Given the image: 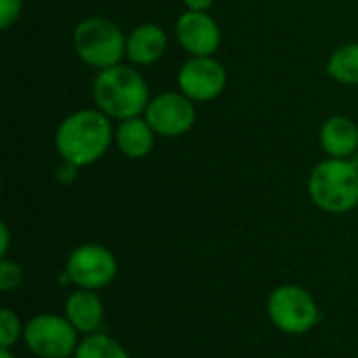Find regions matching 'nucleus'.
Listing matches in <instances>:
<instances>
[{
	"label": "nucleus",
	"instance_id": "8",
	"mask_svg": "<svg viewBox=\"0 0 358 358\" xmlns=\"http://www.w3.org/2000/svg\"><path fill=\"white\" fill-rule=\"evenodd\" d=\"M145 120L151 124L157 136H182L195 124V105L182 92H164L149 101Z\"/></svg>",
	"mask_w": 358,
	"mask_h": 358
},
{
	"label": "nucleus",
	"instance_id": "17",
	"mask_svg": "<svg viewBox=\"0 0 358 358\" xmlns=\"http://www.w3.org/2000/svg\"><path fill=\"white\" fill-rule=\"evenodd\" d=\"M23 329H25V323L19 319V315L13 308L4 306L0 310V348L13 350L17 342L23 340Z\"/></svg>",
	"mask_w": 358,
	"mask_h": 358
},
{
	"label": "nucleus",
	"instance_id": "10",
	"mask_svg": "<svg viewBox=\"0 0 358 358\" xmlns=\"http://www.w3.org/2000/svg\"><path fill=\"white\" fill-rule=\"evenodd\" d=\"M176 38L191 57H212L220 46V27L208 13L187 10L176 21Z\"/></svg>",
	"mask_w": 358,
	"mask_h": 358
},
{
	"label": "nucleus",
	"instance_id": "16",
	"mask_svg": "<svg viewBox=\"0 0 358 358\" xmlns=\"http://www.w3.org/2000/svg\"><path fill=\"white\" fill-rule=\"evenodd\" d=\"M73 358H130V352L111 336L96 331L82 336Z\"/></svg>",
	"mask_w": 358,
	"mask_h": 358
},
{
	"label": "nucleus",
	"instance_id": "14",
	"mask_svg": "<svg viewBox=\"0 0 358 358\" xmlns=\"http://www.w3.org/2000/svg\"><path fill=\"white\" fill-rule=\"evenodd\" d=\"M155 130L151 128V124L145 117H130L120 122L117 132H115V143L117 149L130 157V159H141L147 157L153 151L155 145Z\"/></svg>",
	"mask_w": 358,
	"mask_h": 358
},
{
	"label": "nucleus",
	"instance_id": "13",
	"mask_svg": "<svg viewBox=\"0 0 358 358\" xmlns=\"http://www.w3.org/2000/svg\"><path fill=\"white\" fill-rule=\"evenodd\" d=\"M168 34L155 23H143L126 38V57L134 65H151L164 57Z\"/></svg>",
	"mask_w": 358,
	"mask_h": 358
},
{
	"label": "nucleus",
	"instance_id": "11",
	"mask_svg": "<svg viewBox=\"0 0 358 358\" xmlns=\"http://www.w3.org/2000/svg\"><path fill=\"white\" fill-rule=\"evenodd\" d=\"M63 315L78 329L80 336H90L101 331L105 321V304L99 292L76 287L63 304Z\"/></svg>",
	"mask_w": 358,
	"mask_h": 358
},
{
	"label": "nucleus",
	"instance_id": "3",
	"mask_svg": "<svg viewBox=\"0 0 358 358\" xmlns=\"http://www.w3.org/2000/svg\"><path fill=\"white\" fill-rule=\"evenodd\" d=\"M308 195L327 214L352 212L358 206V166L352 159H323L310 172Z\"/></svg>",
	"mask_w": 358,
	"mask_h": 358
},
{
	"label": "nucleus",
	"instance_id": "12",
	"mask_svg": "<svg viewBox=\"0 0 358 358\" xmlns=\"http://www.w3.org/2000/svg\"><path fill=\"white\" fill-rule=\"evenodd\" d=\"M319 141L327 157L352 159L358 151V126L346 115H334L321 126Z\"/></svg>",
	"mask_w": 358,
	"mask_h": 358
},
{
	"label": "nucleus",
	"instance_id": "6",
	"mask_svg": "<svg viewBox=\"0 0 358 358\" xmlns=\"http://www.w3.org/2000/svg\"><path fill=\"white\" fill-rule=\"evenodd\" d=\"M80 340L65 315L40 313L25 323L21 342L38 358H73Z\"/></svg>",
	"mask_w": 358,
	"mask_h": 358
},
{
	"label": "nucleus",
	"instance_id": "1",
	"mask_svg": "<svg viewBox=\"0 0 358 358\" xmlns=\"http://www.w3.org/2000/svg\"><path fill=\"white\" fill-rule=\"evenodd\" d=\"M109 120L101 109H80L67 115L55 134V147L61 159L76 168L99 162L115 136Z\"/></svg>",
	"mask_w": 358,
	"mask_h": 358
},
{
	"label": "nucleus",
	"instance_id": "5",
	"mask_svg": "<svg viewBox=\"0 0 358 358\" xmlns=\"http://www.w3.org/2000/svg\"><path fill=\"white\" fill-rule=\"evenodd\" d=\"M76 55L90 67L107 69L120 65L126 55V38L122 29L105 17H88L73 31Z\"/></svg>",
	"mask_w": 358,
	"mask_h": 358
},
{
	"label": "nucleus",
	"instance_id": "9",
	"mask_svg": "<svg viewBox=\"0 0 358 358\" xmlns=\"http://www.w3.org/2000/svg\"><path fill=\"white\" fill-rule=\"evenodd\" d=\"M227 71L214 57H193L178 71V88L191 101H212L222 94Z\"/></svg>",
	"mask_w": 358,
	"mask_h": 358
},
{
	"label": "nucleus",
	"instance_id": "22",
	"mask_svg": "<svg viewBox=\"0 0 358 358\" xmlns=\"http://www.w3.org/2000/svg\"><path fill=\"white\" fill-rule=\"evenodd\" d=\"M0 358H17L13 355V350H8V348H0Z\"/></svg>",
	"mask_w": 358,
	"mask_h": 358
},
{
	"label": "nucleus",
	"instance_id": "20",
	"mask_svg": "<svg viewBox=\"0 0 358 358\" xmlns=\"http://www.w3.org/2000/svg\"><path fill=\"white\" fill-rule=\"evenodd\" d=\"M8 245H10L8 224L2 222V224H0V258H8Z\"/></svg>",
	"mask_w": 358,
	"mask_h": 358
},
{
	"label": "nucleus",
	"instance_id": "18",
	"mask_svg": "<svg viewBox=\"0 0 358 358\" xmlns=\"http://www.w3.org/2000/svg\"><path fill=\"white\" fill-rule=\"evenodd\" d=\"M21 283H23L21 264L10 260V258H2V262H0V292L10 294V292L19 289Z\"/></svg>",
	"mask_w": 358,
	"mask_h": 358
},
{
	"label": "nucleus",
	"instance_id": "7",
	"mask_svg": "<svg viewBox=\"0 0 358 358\" xmlns=\"http://www.w3.org/2000/svg\"><path fill=\"white\" fill-rule=\"evenodd\" d=\"M117 271L115 254L101 243H82L73 248L63 266V273L73 287L92 292L109 287L115 281Z\"/></svg>",
	"mask_w": 358,
	"mask_h": 358
},
{
	"label": "nucleus",
	"instance_id": "2",
	"mask_svg": "<svg viewBox=\"0 0 358 358\" xmlns=\"http://www.w3.org/2000/svg\"><path fill=\"white\" fill-rule=\"evenodd\" d=\"M92 99L96 109L120 122L138 117L151 101L145 78L134 67L126 65L101 69L92 84Z\"/></svg>",
	"mask_w": 358,
	"mask_h": 358
},
{
	"label": "nucleus",
	"instance_id": "19",
	"mask_svg": "<svg viewBox=\"0 0 358 358\" xmlns=\"http://www.w3.org/2000/svg\"><path fill=\"white\" fill-rule=\"evenodd\" d=\"M23 0H0V27L8 29L21 15Z\"/></svg>",
	"mask_w": 358,
	"mask_h": 358
},
{
	"label": "nucleus",
	"instance_id": "15",
	"mask_svg": "<svg viewBox=\"0 0 358 358\" xmlns=\"http://www.w3.org/2000/svg\"><path fill=\"white\" fill-rule=\"evenodd\" d=\"M327 73L344 86H358V42L340 46L327 61Z\"/></svg>",
	"mask_w": 358,
	"mask_h": 358
},
{
	"label": "nucleus",
	"instance_id": "4",
	"mask_svg": "<svg viewBox=\"0 0 358 358\" xmlns=\"http://www.w3.org/2000/svg\"><path fill=\"white\" fill-rule=\"evenodd\" d=\"M266 315L273 327L285 336H306L323 319L315 296L296 283H283L271 292Z\"/></svg>",
	"mask_w": 358,
	"mask_h": 358
},
{
	"label": "nucleus",
	"instance_id": "21",
	"mask_svg": "<svg viewBox=\"0 0 358 358\" xmlns=\"http://www.w3.org/2000/svg\"><path fill=\"white\" fill-rule=\"evenodd\" d=\"M187 10H199V13H208V8L212 6L214 0H182Z\"/></svg>",
	"mask_w": 358,
	"mask_h": 358
}]
</instances>
